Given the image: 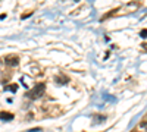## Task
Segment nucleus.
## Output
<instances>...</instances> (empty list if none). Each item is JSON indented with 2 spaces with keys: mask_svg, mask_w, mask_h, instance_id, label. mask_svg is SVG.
<instances>
[{
  "mask_svg": "<svg viewBox=\"0 0 147 132\" xmlns=\"http://www.w3.org/2000/svg\"><path fill=\"white\" fill-rule=\"evenodd\" d=\"M6 90L12 91V92H15L18 90V84H10V85H6Z\"/></svg>",
  "mask_w": 147,
  "mask_h": 132,
  "instance_id": "4",
  "label": "nucleus"
},
{
  "mask_svg": "<svg viewBox=\"0 0 147 132\" xmlns=\"http://www.w3.org/2000/svg\"><path fill=\"white\" fill-rule=\"evenodd\" d=\"M5 63H6V66H9V68H15V66L19 65V57H18L16 54H9V56L5 57Z\"/></svg>",
  "mask_w": 147,
  "mask_h": 132,
  "instance_id": "2",
  "label": "nucleus"
},
{
  "mask_svg": "<svg viewBox=\"0 0 147 132\" xmlns=\"http://www.w3.org/2000/svg\"><path fill=\"white\" fill-rule=\"evenodd\" d=\"M12 117H13V116H12V115H7L6 112H0V119H3V121H5V119H7V121H10Z\"/></svg>",
  "mask_w": 147,
  "mask_h": 132,
  "instance_id": "3",
  "label": "nucleus"
},
{
  "mask_svg": "<svg viewBox=\"0 0 147 132\" xmlns=\"http://www.w3.org/2000/svg\"><path fill=\"white\" fill-rule=\"evenodd\" d=\"M44 90H46L44 84H37L32 90H30L28 97H30L31 100H38V98H41V95L44 94Z\"/></svg>",
  "mask_w": 147,
  "mask_h": 132,
  "instance_id": "1",
  "label": "nucleus"
},
{
  "mask_svg": "<svg viewBox=\"0 0 147 132\" xmlns=\"http://www.w3.org/2000/svg\"><path fill=\"white\" fill-rule=\"evenodd\" d=\"M146 35H147V29H143L141 31V37H146Z\"/></svg>",
  "mask_w": 147,
  "mask_h": 132,
  "instance_id": "6",
  "label": "nucleus"
},
{
  "mask_svg": "<svg viewBox=\"0 0 147 132\" xmlns=\"http://www.w3.org/2000/svg\"><path fill=\"white\" fill-rule=\"evenodd\" d=\"M56 82H57V84H68L69 79H68L66 76H65V78H63V76H59V78H56Z\"/></svg>",
  "mask_w": 147,
  "mask_h": 132,
  "instance_id": "5",
  "label": "nucleus"
}]
</instances>
